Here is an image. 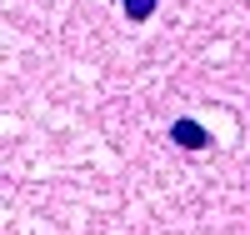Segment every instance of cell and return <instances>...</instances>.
Returning <instances> with one entry per match:
<instances>
[{
	"mask_svg": "<svg viewBox=\"0 0 250 235\" xmlns=\"http://www.w3.org/2000/svg\"><path fill=\"white\" fill-rule=\"evenodd\" d=\"M175 135L190 145V150H200V145H205V130H200V125H190V120H180V125H175Z\"/></svg>",
	"mask_w": 250,
	"mask_h": 235,
	"instance_id": "1",
	"label": "cell"
},
{
	"mask_svg": "<svg viewBox=\"0 0 250 235\" xmlns=\"http://www.w3.org/2000/svg\"><path fill=\"white\" fill-rule=\"evenodd\" d=\"M155 10V0H125V15H135V20H145Z\"/></svg>",
	"mask_w": 250,
	"mask_h": 235,
	"instance_id": "2",
	"label": "cell"
}]
</instances>
